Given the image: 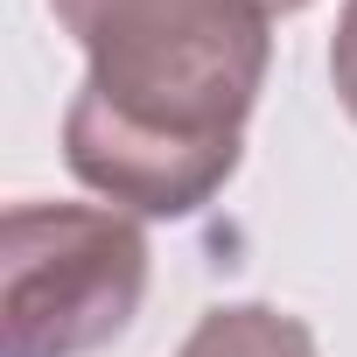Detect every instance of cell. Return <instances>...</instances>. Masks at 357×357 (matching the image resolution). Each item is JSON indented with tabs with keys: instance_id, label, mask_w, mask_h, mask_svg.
<instances>
[{
	"instance_id": "obj_3",
	"label": "cell",
	"mask_w": 357,
	"mask_h": 357,
	"mask_svg": "<svg viewBox=\"0 0 357 357\" xmlns=\"http://www.w3.org/2000/svg\"><path fill=\"white\" fill-rule=\"evenodd\" d=\"M175 357H322L315 329L273 301H231L197 315V329L183 336Z\"/></svg>"
},
{
	"instance_id": "obj_5",
	"label": "cell",
	"mask_w": 357,
	"mask_h": 357,
	"mask_svg": "<svg viewBox=\"0 0 357 357\" xmlns=\"http://www.w3.org/2000/svg\"><path fill=\"white\" fill-rule=\"evenodd\" d=\"M308 0H266V15H301Z\"/></svg>"
},
{
	"instance_id": "obj_4",
	"label": "cell",
	"mask_w": 357,
	"mask_h": 357,
	"mask_svg": "<svg viewBox=\"0 0 357 357\" xmlns=\"http://www.w3.org/2000/svg\"><path fill=\"white\" fill-rule=\"evenodd\" d=\"M329 84H336V105H343L350 126H357V0H343L336 36H329Z\"/></svg>"
},
{
	"instance_id": "obj_1",
	"label": "cell",
	"mask_w": 357,
	"mask_h": 357,
	"mask_svg": "<svg viewBox=\"0 0 357 357\" xmlns=\"http://www.w3.org/2000/svg\"><path fill=\"white\" fill-rule=\"evenodd\" d=\"M84 50L63 161L126 218H197L245 161L266 84V0H50Z\"/></svg>"
},
{
	"instance_id": "obj_2",
	"label": "cell",
	"mask_w": 357,
	"mask_h": 357,
	"mask_svg": "<svg viewBox=\"0 0 357 357\" xmlns=\"http://www.w3.org/2000/svg\"><path fill=\"white\" fill-rule=\"evenodd\" d=\"M147 231L105 204H8L0 357H91L147 301Z\"/></svg>"
}]
</instances>
